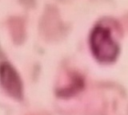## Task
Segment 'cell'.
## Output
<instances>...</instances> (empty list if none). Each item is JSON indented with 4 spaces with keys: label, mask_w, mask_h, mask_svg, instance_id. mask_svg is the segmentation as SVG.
Segmentation results:
<instances>
[{
    "label": "cell",
    "mask_w": 128,
    "mask_h": 115,
    "mask_svg": "<svg viewBox=\"0 0 128 115\" xmlns=\"http://www.w3.org/2000/svg\"><path fill=\"white\" fill-rule=\"evenodd\" d=\"M90 47L95 58L101 62H112L119 53V46L112 37L109 28L98 25L90 36Z\"/></svg>",
    "instance_id": "cell-1"
},
{
    "label": "cell",
    "mask_w": 128,
    "mask_h": 115,
    "mask_svg": "<svg viewBox=\"0 0 128 115\" xmlns=\"http://www.w3.org/2000/svg\"><path fill=\"white\" fill-rule=\"evenodd\" d=\"M0 81L3 88L13 97H21L22 85L17 72L7 63L0 66Z\"/></svg>",
    "instance_id": "cell-2"
}]
</instances>
